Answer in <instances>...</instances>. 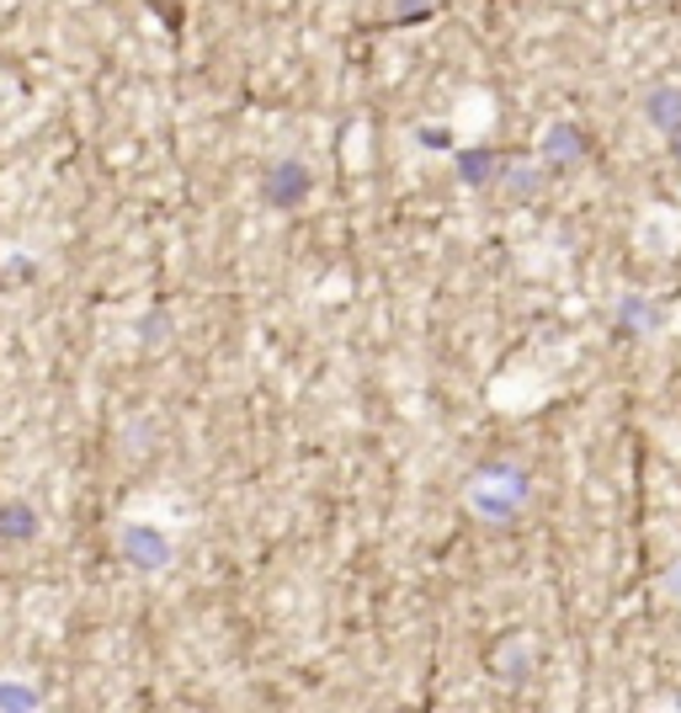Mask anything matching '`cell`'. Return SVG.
I'll list each match as a JSON object with an SVG mask.
<instances>
[{
  "label": "cell",
  "mask_w": 681,
  "mask_h": 713,
  "mask_svg": "<svg viewBox=\"0 0 681 713\" xmlns=\"http://www.w3.org/2000/svg\"><path fill=\"white\" fill-rule=\"evenodd\" d=\"M304 192H309V171H304V166H283V171H277V181L267 187L272 203H298Z\"/></svg>",
  "instance_id": "cell-1"
},
{
  "label": "cell",
  "mask_w": 681,
  "mask_h": 713,
  "mask_svg": "<svg viewBox=\"0 0 681 713\" xmlns=\"http://www.w3.org/2000/svg\"><path fill=\"white\" fill-rule=\"evenodd\" d=\"M575 155H586V139H581V128H570V123L549 128V160L560 166V160H575Z\"/></svg>",
  "instance_id": "cell-2"
},
{
  "label": "cell",
  "mask_w": 681,
  "mask_h": 713,
  "mask_svg": "<svg viewBox=\"0 0 681 713\" xmlns=\"http://www.w3.org/2000/svg\"><path fill=\"white\" fill-rule=\"evenodd\" d=\"M645 113H650L655 123H666V128H681V91H655L650 102H645Z\"/></svg>",
  "instance_id": "cell-3"
},
{
  "label": "cell",
  "mask_w": 681,
  "mask_h": 713,
  "mask_svg": "<svg viewBox=\"0 0 681 713\" xmlns=\"http://www.w3.org/2000/svg\"><path fill=\"white\" fill-rule=\"evenodd\" d=\"M496 166H501V155H496V149H469V155H464V181L485 187V181L496 177Z\"/></svg>",
  "instance_id": "cell-4"
},
{
  "label": "cell",
  "mask_w": 681,
  "mask_h": 713,
  "mask_svg": "<svg viewBox=\"0 0 681 713\" xmlns=\"http://www.w3.org/2000/svg\"><path fill=\"white\" fill-rule=\"evenodd\" d=\"M623 326H650V309H645V298H628V309H623Z\"/></svg>",
  "instance_id": "cell-5"
},
{
  "label": "cell",
  "mask_w": 681,
  "mask_h": 713,
  "mask_svg": "<svg viewBox=\"0 0 681 713\" xmlns=\"http://www.w3.org/2000/svg\"><path fill=\"white\" fill-rule=\"evenodd\" d=\"M421 145H432V149H447V128H421Z\"/></svg>",
  "instance_id": "cell-6"
},
{
  "label": "cell",
  "mask_w": 681,
  "mask_h": 713,
  "mask_svg": "<svg viewBox=\"0 0 681 713\" xmlns=\"http://www.w3.org/2000/svg\"><path fill=\"white\" fill-rule=\"evenodd\" d=\"M671 134H677V145H671V149H677V160H681V128H671Z\"/></svg>",
  "instance_id": "cell-7"
}]
</instances>
